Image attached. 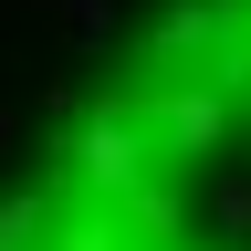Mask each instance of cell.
Wrapping results in <instances>:
<instances>
[{"mask_svg":"<svg viewBox=\"0 0 251 251\" xmlns=\"http://www.w3.org/2000/svg\"><path fill=\"white\" fill-rule=\"evenodd\" d=\"M0 147H11V115H0Z\"/></svg>","mask_w":251,"mask_h":251,"instance_id":"cell-1","label":"cell"}]
</instances>
